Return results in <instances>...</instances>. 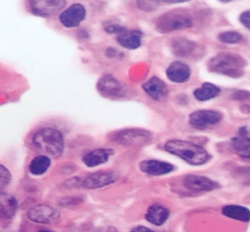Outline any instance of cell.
<instances>
[{"label": "cell", "mask_w": 250, "mask_h": 232, "mask_svg": "<svg viewBox=\"0 0 250 232\" xmlns=\"http://www.w3.org/2000/svg\"><path fill=\"white\" fill-rule=\"evenodd\" d=\"M32 144L36 150L48 157L59 158L64 152L65 140L63 134L59 129L44 127L35 131L32 137Z\"/></svg>", "instance_id": "6da1fadb"}, {"label": "cell", "mask_w": 250, "mask_h": 232, "mask_svg": "<svg viewBox=\"0 0 250 232\" xmlns=\"http://www.w3.org/2000/svg\"><path fill=\"white\" fill-rule=\"evenodd\" d=\"M164 149L169 154L177 155L193 166H200V165L208 163L211 159V155L206 149L188 140L170 139L164 144Z\"/></svg>", "instance_id": "7a4b0ae2"}, {"label": "cell", "mask_w": 250, "mask_h": 232, "mask_svg": "<svg viewBox=\"0 0 250 232\" xmlns=\"http://www.w3.org/2000/svg\"><path fill=\"white\" fill-rule=\"evenodd\" d=\"M246 66L245 58L235 54H219L208 62V69L212 72L220 73L230 78H241L245 76Z\"/></svg>", "instance_id": "3957f363"}, {"label": "cell", "mask_w": 250, "mask_h": 232, "mask_svg": "<svg viewBox=\"0 0 250 232\" xmlns=\"http://www.w3.org/2000/svg\"><path fill=\"white\" fill-rule=\"evenodd\" d=\"M193 23L190 15L183 13V12L173 11L170 13L161 15L156 20V28L161 33H169L173 30H181L190 28Z\"/></svg>", "instance_id": "277c9868"}, {"label": "cell", "mask_w": 250, "mask_h": 232, "mask_svg": "<svg viewBox=\"0 0 250 232\" xmlns=\"http://www.w3.org/2000/svg\"><path fill=\"white\" fill-rule=\"evenodd\" d=\"M113 142L121 145H145L151 140V133L145 129H124L112 136Z\"/></svg>", "instance_id": "5b68a950"}, {"label": "cell", "mask_w": 250, "mask_h": 232, "mask_svg": "<svg viewBox=\"0 0 250 232\" xmlns=\"http://www.w3.org/2000/svg\"><path fill=\"white\" fill-rule=\"evenodd\" d=\"M119 174L113 171H100L88 174L84 179H82L81 187L86 189H97L109 186L117 182Z\"/></svg>", "instance_id": "8992f818"}, {"label": "cell", "mask_w": 250, "mask_h": 232, "mask_svg": "<svg viewBox=\"0 0 250 232\" xmlns=\"http://www.w3.org/2000/svg\"><path fill=\"white\" fill-rule=\"evenodd\" d=\"M29 221L40 224H53L60 218V212L49 204H38L27 213Z\"/></svg>", "instance_id": "52a82bcc"}, {"label": "cell", "mask_w": 250, "mask_h": 232, "mask_svg": "<svg viewBox=\"0 0 250 232\" xmlns=\"http://www.w3.org/2000/svg\"><path fill=\"white\" fill-rule=\"evenodd\" d=\"M222 120V114L215 111H208V109H201L191 113L188 122L192 127L197 129H206L212 126H215Z\"/></svg>", "instance_id": "ba28073f"}, {"label": "cell", "mask_w": 250, "mask_h": 232, "mask_svg": "<svg viewBox=\"0 0 250 232\" xmlns=\"http://www.w3.org/2000/svg\"><path fill=\"white\" fill-rule=\"evenodd\" d=\"M183 186L192 192V193H205V192L214 191L215 188L219 187V185L212 179L206 178L203 175H196V174H188L182 179Z\"/></svg>", "instance_id": "9c48e42d"}, {"label": "cell", "mask_w": 250, "mask_h": 232, "mask_svg": "<svg viewBox=\"0 0 250 232\" xmlns=\"http://www.w3.org/2000/svg\"><path fill=\"white\" fill-rule=\"evenodd\" d=\"M85 18H86V10H85L84 5L76 2L61 12L59 19L60 22L66 28H75L81 24Z\"/></svg>", "instance_id": "30bf717a"}, {"label": "cell", "mask_w": 250, "mask_h": 232, "mask_svg": "<svg viewBox=\"0 0 250 232\" xmlns=\"http://www.w3.org/2000/svg\"><path fill=\"white\" fill-rule=\"evenodd\" d=\"M30 11L40 17H51V15L59 13L63 10L65 1L61 0H36V1L29 2Z\"/></svg>", "instance_id": "8fae6325"}, {"label": "cell", "mask_w": 250, "mask_h": 232, "mask_svg": "<svg viewBox=\"0 0 250 232\" xmlns=\"http://www.w3.org/2000/svg\"><path fill=\"white\" fill-rule=\"evenodd\" d=\"M142 88L145 91V93L148 97H150L152 100H155V101H163L169 96V90H167L166 82L158 77H152L148 79L142 85Z\"/></svg>", "instance_id": "7c38bea8"}, {"label": "cell", "mask_w": 250, "mask_h": 232, "mask_svg": "<svg viewBox=\"0 0 250 232\" xmlns=\"http://www.w3.org/2000/svg\"><path fill=\"white\" fill-rule=\"evenodd\" d=\"M98 91L103 97H120L124 96V87L111 75H105L99 79L98 81Z\"/></svg>", "instance_id": "4fadbf2b"}, {"label": "cell", "mask_w": 250, "mask_h": 232, "mask_svg": "<svg viewBox=\"0 0 250 232\" xmlns=\"http://www.w3.org/2000/svg\"><path fill=\"white\" fill-rule=\"evenodd\" d=\"M139 169L141 172L148 174V175H166V174L171 173L175 170V166L167 161L149 159L141 161Z\"/></svg>", "instance_id": "5bb4252c"}, {"label": "cell", "mask_w": 250, "mask_h": 232, "mask_svg": "<svg viewBox=\"0 0 250 232\" xmlns=\"http://www.w3.org/2000/svg\"><path fill=\"white\" fill-rule=\"evenodd\" d=\"M167 77L170 81L176 82V84H183L190 79L191 69L187 63L176 60L167 66Z\"/></svg>", "instance_id": "9a60e30c"}, {"label": "cell", "mask_w": 250, "mask_h": 232, "mask_svg": "<svg viewBox=\"0 0 250 232\" xmlns=\"http://www.w3.org/2000/svg\"><path fill=\"white\" fill-rule=\"evenodd\" d=\"M231 148L243 159H250V137L246 127L240 128L237 136L231 138Z\"/></svg>", "instance_id": "2e32d148"}, {"label": "cell", "mask_w": 250, "mask_h": 232, "mask_svg": "<svg viewBox=\"0 0 250 232\" xmlns=\"http://www.w3.org/2000/svg\"><path fill=\"white\" fill-rule=\"evenodd\" d=\"M19 208V203L18 200L13 195L6 192H0V218L12 219L15 216V213Z\"/></svg>", "instance_id": "e0dca14e"}, {"label": "cell", "mask_w": 250, "mask_h": 232, "mask_svg": "<svg viewBox=\"0 0 250 232\" xmlns=\"http://www.w3.org/2000/svg\"><path fill=\"white\" fill-rule=\"evenodd\" d=\"M113 155H114V151L112 149H96V150L86 152L83 155V163L87 167H96L107 163Z\"/></svg>", "instance_id": "ac0fdd59"}, {"label": "cell", "mask_w": 250, "mask_h": 232, "mask_svg": "<svg viewBox=\"0 0 250 232\" xmlns=\"http://www.w3.org/2000/svg\"><path fill=\"white\" fill-rule=\"evenodd\" d=\"M142 32L140 30H127L125 29L121 34L117 36L118 43L125 49L134 50L141 47L142 44Z\"/></svg>", "instance_id": "d6986e66"}, {"label": "cell", "mask_w": 250, "mask_h": 232, "mask_svg": "<svg viewBox=\"0 0 250 232\" xmlns=\"http://www.w3.org/2000/svg\"><path fill=\"white\" fill-rule=\"evenodd\" d=\"M170 216V210L167 208V207L162 206V204H152L146 213V219L151 224L157 225H163L164 223L167 221Z\"/></svg>", "instance_id": "ffe728a7"}, {"label": "cell", "mask_w": 250, "mask_h": 232, "mask_svg": "<svg viewBox=\"0 0 250 232\" xmlns=\"http://www.w3.org/2000/svg\"><path fill=\"white\" fill-rule=\"evenodd\" d=\"M222 215L226 217L235 219L240 222H249L250 221V210L247 207L237 206V204H228L222 208Z\"/></svg>", "instance_id": "44dd1931"}, {"label": "cell", "mask_w": 250, "mask_h": 232, "mask_svg": "<svg viewBox=\"0 0 250 232\" xmlns=\"http://www.w3.org/2000/svg\"><path fill=\"white\" fill-rule=\"evenodd\" d=\"M220 94V88L211 82H205L199 88L193 91V97L198 101H208Z\"/></svg>", "instance_id": "7402d4cb"}, {"label": "cell", "mask_w": 250, "mask_h": 232, "mask_svg": "<svg viewBox=\"0 0 250 232\" xmlns=\"http://www.w3.org/2000/svg\"><path fill=\"white\" fill-rule=\"evenodd\" d=\"M171 48H172L173 54L177 55V56L187 57L188 55L193 53L194 48H196V43L188 39L177 38V39H173L171 41Z\"/></svg>", "instance_id": "603a6c76"}, {"label": "cell", "mask_w": 250, "mask_h": 232, "mask_svg": "<svg viewBox=\"0 0 250 232\" xmlns=\"http://www.w3.org/2000/svg\"><path fill=\"white\" fill-rule=\"evenodd\" d=\"M51 165L50 157L45 155H39L33 158L29 163V172L33 175H43V174L49 170Z\"/></svg>", "instance_id": "cb8c5ba5"}, {"label": "cell", "mask_w": 250, "mask_h": 232, "mask_svg": "<svg viewBox=\"0 0 250 232\" xmlns=\"http://www.w3.org/2000/svg\"><path fill=\"white\" fill-rule=\"evenodd\" d=\"M219 41H221L222 43L226 44H236L240 43L243 39V36L240 34L239 32H235V30H229V32H224L220 33L218 36Z\"/></svg>", "instance_id": "d4e9b609"}, {"label": "cell", "mask_w": 250, "mask_h": 232, "mask_svg": "<svg viewBox=\"0 0 250 232\" xmlns=\"http://www.w3.org/2000/svg\"><path fill=\"white\" fill-rule=\"evenodd\" d=\"M12 181V174L10 170L4 165L0 164V192L5 189Z\"/></svg>", "instance_id": "484cf974"}, {"label": "cell", "mask_w": 250, "mask_h": 232, "mask_svg": "<svg viewBox=\"0 0 250 232\" xmlns=\"http://www.w3.org/2000/svg\"><path fill=\"white\" fill-rule=\"evenodd\" d=\"M104 29H105L106 33H108V34H121V33L124 32L125 27L121 26L120 23L118 22H112V21H106L105 23H104Z\"/></svg>", "instance_id": "4316f807"}, {"label": "cell", "mask_w": 250, "mask_h": 232, "mask_svg": "<svg viewBox=\"0 0 250 232\" xmlns=\"http://www.w3.org/2000/svg\"><path fill=\"white\" fill-rule=\"evenodd\" d=\"M231 99L250 100V92H247V91H236V92L231 94Z\"/></svg>", "instance_id": "83f0119b"}, {"label": "cell", "mask_w": 250, "mask_h": 232, "mask_svg": "<svg viewBox=\"0 0 250 232\" xmlns=\"http://www.w3.org/2000/svg\"><path fill=\"white\" fill-rule=\"evenodd\" d=\"M240 22L242 23L247 29L250 30V11L243 12V13L240 15Z\"/></svg>", "instance_id": "f1b7e54d"}, {"label": "cell", "mask_w": 250, "mask_h": 232, "mask_svg": "<svg viewBox=\"0 0 250 232\" xmlns=\"http://www.w3.org/2000/svg\"><path fill=\"white\" fill-rule=\"evenodd\" d=\"M130 232H155V231H152L151 229H149V228H146V227H142V225H140V227L133 228Z\"/></svg>", "instance_id": "f546056e"}, {"label": "cell", "mask_w": 250, "mask_h": 232, "mask_svg": "<svg viewBox=\"0 0 250 232\" xmlns=\"http://www.w3.org/2000/svg\"><path fill=\"white\" fill-rule=\"evenodd\" d=\"M38 232H54V231H51V230H40Z\"/></svg>", "instance_id": "4dcf8cb0"}, {"label": "cell", "mask_w": 250, "mask_h": 232, "mask_svg": "<svg viewBox=\"0 0 250 232\" xmlns=\"http://www.w3.org/2000/svg\"><path fill=\"white\" fill-rule=\"evenodd\" d=\"M111 232H115V231H111Z\"/></svg>", "instance_id": "1f68e13d"}]
</instances>
